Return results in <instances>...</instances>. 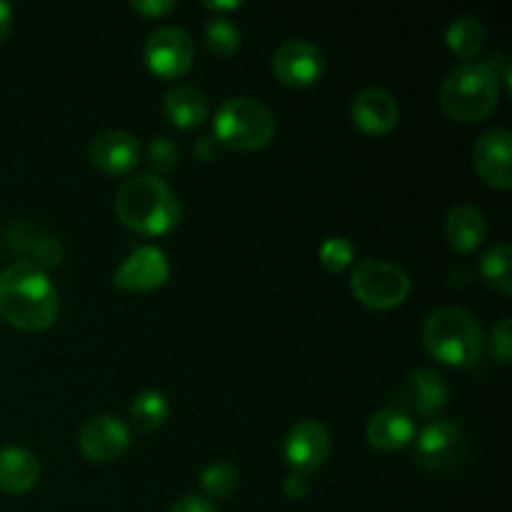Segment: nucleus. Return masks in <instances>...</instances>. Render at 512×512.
Masks as SVG:
<instances>
[{
	"instance_id": "f257e3e1",
	"label": "nucleus",
	"mask_w": 512,
	"mask_h": 512,
	"mask_svg": "<svg viewBox=\"0 0 512 512\" xmlns=\"http://www.w3.org/2000/svg\"><path fill=\"white\" fill-rule=\"evenodd\" d=\"M58 308L53 280L35 263L20 260L0 273V315L13 328L43 333L58 320Z\"/></svg>"
},
{
	"instance_id": "f03ea898",
	"label": "nucleus",
	"mask_w": 512,
	"mask_h": 512,
	"mask_svg": "<svg viewBox=\"0 0 512 512\" xmlns=\"http://www.w3.org/2000/svg\"><path fill=\"white\" fill-rule=\"evenodd\" d=\"M115 215L133 233L160 238L178 228L183 205L163 178L143 173L120 185L115 195Z\"/></svg>"
},
{
	"instance_id": "7ed1b4c3",
	"label": "nucleus",
	"mask_w": 512,
	"mask_h": 512,
	"mask_svg": "<svg viewBox=\"0 0 512 512\" xmlns=\"http://www.w3.org/2000/svg\"><path fill=\"white\" fill-rule=\"evenodd\" d=\"M423 345L428 355L450 368H470L483 355V328L463 308H438L423 325Z\"/></svg>"
},
{
	"instance_id": "20e7f679",
	"label": "nucleus",
	"mask_w": 512,
	"mask_h": 512,
	"mask_svg": "<svg viewBox=\"0 0 512 512\" xmlns=\"http://www.w3.org/2000/svg\"><path fill=\"white\" fill-rule=\"evenodd\" d=\"M440 108L458 123H480L500 100V80L485 63H463L440 85Z\"/></svg>"
},
{
	"instance_id": "39448f33",
	"label": "nucleus",
	"mask_w": 512,
	"mask_h": 512,
	"mask_svg": "<svg viewBox=\"0 0 512 512\" xmlns=\"http://www.w3.org/2000/svg\"><path fill=\"white\" fill-rule=\"evenodd\" d=\"M275 118L258 98L235 95L223 100L213 120V138L223 148L250 153L273 140Z\"/></svg>"
},
{
	"instance_id": "423d86ee",
	"label": "nucleus",
	"mask_w": 512,
	"mask_h": 512,
	"mask_svg": "<svg viewBox=\"0 0 512 512\" xmlns=\"http://www.w3.org/2000/svg\"><path fill=\"white\" fill-rule=\"evenodd\" d=\"M350 290L365 308L393 310L408 300L410 275L400 265L385 263V260H363L353 268Z\"/></svg>"
},
{
	"instance_id": "0eeeda50",
	"label": "nucleus",
	"mask_w": 512,
	"mask_h": 512,
	"mask_svg": "<svg viewBox=\"0 0 512 512\" xmlns=\"http://www.w3.org/2000/svg\"><path fill=\"white\" fill-rule=\"evenodd\" d=\"M468 453V440L455 420H430L415 435V460L430 473H450L458 468Z\"/></svg>"
},
{
	"instance_id": "6e6552de",
	"label": "nucleus",
	"mask_w": 512,
	"mask_h": 512,
	"mask_svg": "<svg viewBox=\"0 0 512 512\" xmlns=\"http://www.w3.org/2000/svg\"><path fill=\"white\" fill-rule=\"evenodd\" d=\"M145 65L150 73H155L163 80L183 78L195 60L193 38L178 25H163L155 28L145 40L143 50Z\"/></svg>"
},
{
	"instance_id": "1a4fd4ad",
	"label": "nucleus",
	"mask_w": 512,
	"mask_h": 512,
	"mask_svg": "<svg viewBox=\"0 0 512 512\" xmlns=\"http://www.w3.org/2000/svg\"><path fill=\"white\" fill-rule=\"evenodd\" d=\"M273 73L288 88H310L325 73L323 50L303 38L285 40L273 55Z\"/></svg>"
},
{
	"instance_id": "9d476101",
	"label": "nucleus",
	"mask_w": 512,
	"mask_h": 512,
	"mask_svg": "<svg viewBox=\"0 0 512 512\" xmlns=\"http://www.w3.org/2000/svg\"><path fill=\"white\" fill-rule=\"evenodd\" d=\"M285 463L290 473L313 475L330 455V433L320 420H300L285 435Z\"/></svg>"
},
{
	"instance_id": "9b49d317",
	"label": "nucleus",
	"mask_w": 512,
	"mask_h": 512,
	"mask_svg": "<svg viewBox=\"0 0 512 512\" xmlns=\"http://www.w3.org/2000/svg\"><path fill=\"white\" fill-rule=\"evenodd\" d=\"M78 448L90 463H113L130 448V425L118 415H95L80 428Z\"/></svg>"
},
{
	"instance_id": "f8f14e48",
	"label": "nucleus",
	"mask_w": 512,
	"mask_h": 512,
	"mask_svg": "<svg viewBox=\"0 0 512 512\" xmlns=\"http://www.w3.org/2000/svg\"><path fill=\"white\" fill-rule=\"evenodd\" d=\"M168 278V255L155 245H140L118 265L113 283L125 293H150V290L163 288Z\"/></svg>"
},
{
	"instance_id": "ddd939ff",
	"label": "nucleus",
	"mask_w": 512,
	"mask_h": 512,
	"mask_svg": "<svg viewBox=\"0 0 512 512\" xmlns=\"http://www.w3.org/2000/svg\"><path fill=\"white\" fill-rule=\"evenodd\" d=\"M473 165L480 178L498 190L512 185V133L508 128L485 130L473 148Z\"/></svg>"
},
{
	"instance_id": "4468645a",
	"label": "nucleus",
	"mask_w": 512,
	"mask_h": 512,
	"mask_svg": "<svg viewBox=\"0 0 512 512\" xmlns=\"http://www.w3.org/2000/svg\"><path fill=\"white\" fill-rule=\"evenodd\" d=\"M450 388L445 383L443 375L433 368H418L410 375H405V380L400 383L395 400H398L400 410H413L415 415H423V418H433L448 403Z\"/></svg>"
},
{
	"instance_id": "2eb2a0df",
	"label": "nucleus",
	"mask_w": 512,
	"mask_h": 512,
	"mask_svg": "<svg viewBox=\"0 0 512 512\" xmlns=\"http://www.w3.org/2000/svg\"><path fill=\"white\" fill-rule=\"evenodd\" d=\"M88 158L100 173L128 175L143 160V148L128 130H103L90 143Z\"/></svg>"
},
{
	"instance_id": "dca6fc26",
	"label": "nucleus",
	"mask_w": 512,
	"mask_h": 512,
	"mask_svg": "<svg viewBox=\"0 0 512 512\" xmlns=\"http://www.w3.org/2000/svg\"><path fill=\"white\" fill-rule=\"evenodd\" d=\"M350 118L363 133L388 135L398 125L400 110L388 90L365 88L350 103Z\"/></svg>"
},
{
	"instance_id": "f3484780",
	"label": "nucleus",
	"mask_w": 512,
	"mask_h": 512,
	"mask_svg": "<svg viewBox=\"0 0 512 512\" xmlns=\"http://www.w3.org/2000/svg\"><path fill=\"white\" fill-rule=\"evenodd\" d=\"M365 438L380 453H400L415 440V423L405 410L383 408L368 420Z\"/></svg>"
},
{
	"instance_id": "a211bd4d",
	"label": "nucleus",
	"mask_w": 512,
	"mask_h": 512,
	"mask_svg": "<svg viewBox=\"0 0 512 512\" xmlns=\"http://www.w3.org/2000/svg\"><path fill=\"white\" fill-rule=\"evenodd\" d=\"M445 238H448L450 248L458 250L460 255L478 250L488 238V220H485L483 210L470 203L455 205L445 218Z\"/></svg>"
},
{
	"instance_id": "6ab92c4d",
	"label": "nucleus",
	"mask_w": 512,
	"mask_h": 512,
	"mask_svg": "<svg viewBox=\"0 0 512 512\" xmlns=\"http://www.w3.org/2000/svg\"><path fill=\"white\" fill-rule=\"evenodd\" d=\"M40 463L35 453L18 448V445H5L0 448V490L10 495H23L38 485Z\"/></svg>"
},
{
	"instance_id": "aec40b11",
	"label": "nucleus",
	"mask_w": 512,
	"mask_h": 512,
	"mask_svg": "<svg viewBox=\"0 0 512 512\" xmlns=\"http://www.w3.org/2000/svg\"><path fill=\"white\" fill-rule=\"evenodd\" d=\"M163 110L173 125L180 130H198L208 120L210 105L208 98L193 85H173L165 93Z\"/></svg>"
},
{
	"instance_id": "412c9836",
	"label": "nucleus",
	"mask_w": 512,
	"mask_h": 512,
	"mask_svg": "<svg viewBox=\"0 0 512 512\" xmlns=\"http://www.w3.org/2000/svg\"><path fill=\"white\" fill-rule=\"evenodd\" d=\"M445 45L465 63H473L485 48V28L475 15H458L445 30Z\"/></svg>"
},
{
	"instance_id": "4be33fe9",
	"label": "nucleus",
	"mask_w": 512,
	"mask_h": 512,
	"mask_svg": "<svg viewBox=\"0 0 512 512\" xmlns=\"http://www.w3.org/2000/svg\"><path fill=\"white\" fill-rule=\"evenodd\" d=\"M170 415V403L160 390L148 388L138 393L130 403V425L138 433H153V430L163 428L165 420Z\"/></svg>"
},
{
	"instance_id": "5701e85b",
	"label": "nucleus",
	"mask_w": 512,
	"mask_h": 512,
	"mask_svg": "<svg viewBox=\"0 0 512 512\" xmlns=\"http://www.w3.org/2000/svg\"><path fill=\"white\" fill-rule=\"evenodd\" d=\"M480 275L498 295H512V248L508 243H498L480 260Z\"/></svg>"
},
{
	"instance_id": "b1692460",
	"label": "nucleus",
	"mask_w": 512,
	"mask_h": 512,
	"mask_svg": "<svg viewBox=\"0 0 512 512\" xmlns=\"http://www.w3.org/2000/svg\"><path fill=\"white\" fill-rule=\"evenodd\" d=\"M203 40L205 48H208L215 58H230V55L238 53L243 35H240V28L235 20L218 15V18L208 20V25H205Z\"/></svg>"
},
{
	"instance_id": "393cba45",
	"label": "nucleus",
	"mask_w": 512,
	"mask_h": 512,
	"mask_svg": "<svg viewBox=\"0 0 512 512\" xmlns=\"http://www.w3.org/2000/svg\"><path fill=\"white\" fill-rule=\"evenodd\" d=\"M240 473L235 465L230 463H213L200 473V488H203V498L208 500H223L238 490Z\"/></svg>"
},
{
	"instance_id": "a878e982",
	"label": "nucleus",
	"mask_w": 512,
	"mask_h": 512,
	"mask_svg": "<svg viewBox=\"0 0 512 512\" xmlns=\"http://www.w3.org/2000/svg\"><path fill=\"white\" fill-rule=\"evenodd\" d=\"M318 255H320V263H323L325 270H330V273H343V270H348L350 265H353L355 245L350 243L348 238L333 235V238L323 240Z\"/></svg>"
},
{
	"instance_id": "bb28decb",
	"label": "nucleus",
	"mask_w": 512,
	"mask_h": 512,
	"mask_svg": "<svg viewBox=\"0 0 512 512\" xmlns=\"http://www.w3.org/2000/svg\"><path fill=\"white\" fill-rule=\"evenodd\" d=\"M145 160H148L153 175H158L160 178V175L170 173V170L178 165L180 150L173 140L165 138V135H160V138H155L153 143L148 145V150H145Z\"/></svg>"
},
{
	"instance_id": "cd10ccee",
	"label": "nucleus",
	"mask_w": 512,
	"mask_h": 512,
	"mask_svg": "<svg viewBox=\"0 0 512 512\" xmlns=\"http://www.w3.org/2000/svg\"><path fill=\"white\" fill-rule=\"evenodd\" d=\"M490 353L500 365H508L512 358V320L503 318L490 335Z\"/></svg>"
},
{
	"instance_id": "c85d7f7f",
	"label": "nucleus",
	"mask_w": 512,
	"mask_h": 512,
	"mask_svg": "<svg viewBox=\"0 0 512 512\" xmlns=\"http://www.w3.org/2000/svg\"><path fill=\"white\" fill-rule=\"evenodd\" d=\"M30 253H33V263L38 265V268H55V265H60V260H63V245L55 238H40L35 240Z\"/></svg>"
},
{
	"instance_id": "c756f323",
	"label": "nucleus",
	"mask_w": 512,
	"mask_h": 512,
	"mask_svg": "<svg viewBox=\"0 0 512 512\" xmlns=\"http://www.w3.org/2000/svg\"><path fill=\"white\" fill-rule=\"evenodd\" d=\"M130 8H133L135 13L145 15V18L155 20L173 13V10L178 8V3H175V0H130Z\"/></svg>"
},
{
	"instance_id": "7c9ffc66",
	"label": "nucleus",
	"mask_w": 512,
	"mask_h": 512,
	"mask_svg": "<svg viewBox=\"0 0 512 512\" xmlns=\"http://www.w3.org/2000/svg\"><path fill=\"white\" fill-rule=\"evenodd\" d=\"M168 512H218V508L203 495H183Z\"/></svg>"
},
{
	"instance_id": "2f4dec72",
	"label": "nucleus",
	"mask_w": 512,
	"mask_h": 512,
	"mask_svg": "<svg viewBox=\"0 0 512 512\" xmlns=\"http://www.w3.org/2000/svg\"><path fill=\"white\" fill-rule=\"evenodd\" d=\"M310 490V480L308 475H300V473H288V478H285L283 483V493L288 495L290 500H300L305 498Z\"/></svg>"
},
{
	"instance_id": "473e14b6",
	"label": "nucleus",
	"mask_w": 512,
	"mask_h": 512,
	"mask_svg": "<svg viewBox=\"0 0 512 512\" xmlns=\"http://www.w3.org/2000/svg\"><path fill=\"white\" fill-rule=\"evenodd\" d=\"M195 155H198V160H203V163H210V160L218 155V143H215V138H200L198 143H195Z\"/></svg>"
},
{
	"instance_id": "72a5a7b5",
	"label": "nucleus",
	"mask_w": 512,
	"mask_h": 512,
	"mask_svg": "<svg viewBox=\"0 0 512 512\" xmlns=\"http://www.w3.org/2000/svg\"><path fill=\"white\" fill-rule=\"evenodd\" d=\"M10 28H13V8H10V3L0 0V43L8 38Z\"/></svg>"
},
{
	"instance_id": "f704fd0d",
	"label": "nucleus",
	"mask_w": 512,
	"mask_h": 512,
	"mask_svg": "<svg viewBox=\"0 0 512 512\" xmlns=\"http://www.w3.org/2000/svg\"><path fill=\"white\" fill-rule=\"evenodd\" d=\"M203 5L208 10H213V13H220V10H238L243 3H238V0H233V3H210V0H205Z\"/></svg>"
}]
</instances>
